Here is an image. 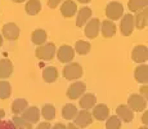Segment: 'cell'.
Segmentation results:
<instances>
[{
    "label": "cell",
    "instance_id": "3957f363",
    "mask_svg": "<svg viewBox=\"0 0 148 129\" xmlns=\"http://www.w3.org/2000/svg\"><path fill=\"white\" fill-rule=\"evenodd\" d=\"M106 16L110 21H117L124 16V7L119 1H111L106 7Z\"/></svg>",
    "mask_w": 148,
    "mask_h": 129
},
{
    "label": "cell",
    "instance_id": "603a6c76",
    "mask_svg": "<svg viewBox=\"0 0 148 129\" xmlns=\"http://www.w3.org/2000/svg\"><path fill=\"white\" fill-rule=\"evenodd\" d=\"M25 10L28 16H36L41 10V3L40 0H28L25 5Z\"/></svg>",
    "mask_w": 148,
    "mask_h": 129
},
{
    "label": "cell",
    "instance_id": "8fae6325",
    "mask_svg": "<svg viewBox=\"0 0 148 129\" xmlns=\"http://www.w3.org/2000/svg\"><path fill=\"white\" fill-rule=\"evenodd\" d=\"M132 58L136 63H146L148 59V49L146 45H136L132 52Z\"/></svg>",
    "mask_w": 148,
    "mask_h": 129
},
{
    "label": "cell",
    "instance_id": "d6a6232c",
    "mask_svg": "<svg viewBox=\"0 0 148 129\" xmlns=\"http://www.w3.org/2000/svg\"><path fill=\"white\" fill-rule=\"evenodd\" d=\"M0 129H16L12 121L8 120H0Z\"/></svg>",
    "mask_w": 148,
    "mask_h": 129
},
{
    "label": "cell",
    "instance_id": "f35d334b",
    "mask_svg": "<svg viewBox=\"0 0 148 129\" xmlns=\"http://www.w3.org/2000/svg\"><path fill=\"white\" fill-rule=\"evenodd\" d=\"M66 128H67V129H81V128L76 127V125L73 124V123H70V124H68V125H66Z\"/></svg>",
    "mask_w": 148,
    "mask_h": 129
},
{
    "label": "cell",
    "instance_id": "e575fe53",
    "mask_svg": "<svg viewBox=\"0 0 148 129\" xmlns=\"http://www.w3.org/2000/svg\"><path fill=\"white\" fill-rule=\"evenodd\" d=\"M36 129H52V127H50L49 121H42L36 127Z\"/></svg>",
    "mask_w": 148,
    "mask_h": 129
},
{
    "label": "cell",
    "instance_id": "4dcf8cb0",
    "mask_svg": "<svg viewBox=\"0 0 148 129\" xmlns=\"http://www.w3.org/2000/svg\"><path fill=\"white\" fill-rule=\"evenodd\" d=\"M12 94V85L5 80L0 81V99H7Z\"/></svg>",
    "mask_w": 148,
    "mask_h": 129
},
{
    "label": "cell",
    "instance_id": "30bf717a",
    "mask_svg": "<svg viewBox=\"0 0 148 129\" xmlns=\"http://www.w3.org/2000/svg\"><path fill=\"white\" fill-rule=\"evenodd\" d=\"M134 27L135 26H134V16L133 14H125V16H122L121 23H120V30H121L122 35L124 36L132 35Z\"/></svg>",
    "mask_w": 148,
    "mask_h": 129
},
{
    "label": "cell",
    "instance_id": "d4e9b609",
    "mask_svg": "<svg viewBox=\"0 0 148 129\" xmlns=\"http://www.w3.org/2000/svg\"><path fill=\"white\" fill-rule=\"evenodd\" d=\"M48 39V35L47 32H45L44 30H41V28H38V30H35L32 34H31V40H32V43L35 45H42L45 44V41H47Z\"/></svg>",
    "mask_w": 148,
    "mask_h": 129
},
{
    "label": "cell",
    "instance_id": "1f68e13d",
    "mask_svg": "<svg viewBox=\"0 0 148 129\" xmlns=\"http://www.w3.org/2000/svg\"><path fill=\"white\" fill-rule=\"evenodd\" d=\"M121 128V120L116 115L108 116L106 119V129H120Z\"/></svg>",
    "mask_w": 148,
    "mask_h": 129
},
{
    "label": "cell",
    "instance_id": "83f0119b",
    "mask_svg": "<svg viewBox=\"0 0 148 129\" xmlns=\"http://www.w3.org/2000/svg\"><path fill=\"white\" fill-rule=\"evenodd\" d=\"M41 116L45 119V121H52L56 117V107L53 105H50V103L44 105L41 108Z\"/></svg>",
    "mask_w": 148,
    "mask_h": 129
},
{
    "label": "cell",
    "instance_id": "ffe728a7",
    "mask_svg": "<svg viewBox=\"0 0 148 129\" xmlns=\"http://www.w3.org/2000/svg\"><path fill=\"white\" fill-rule=\"evenodd\" d=\"M13 72V63L7 58L0 59V79H7Z\"/></svg>",
    "mask_w": 148,
    "mask_h": 129
},
{
    "label": "cell",
    "instance_id": "4fadbf2b",
    "mask_svg": "<svg viewBox=\"0 0 148 129\" xmlns=\"http://www.w3.org/2000/svg\"><path fill=\"white\" fill-rule=\"evenodd\" d=\"M93 119L98 120V121H103L110 116V108L104 103H99L93 107Z\"/></svg>",
    "mask_w": 148,
    "mask_h": 129
},
{
    "label": "cell",
    "instance_id": "cb8c5ba5",
    "mask_svg": "<svg viewBox=\"0 0 148 129\" xmlns=\"http://www.w3.org/2000/svg\"><path fill=\"white\" fill-rule=\"evenodd\" d=\"M27 107H28V102L25 98H17L12 103V111L14 115H21Z\"/></svg>",
    "mask_w": 148,
    "mask_h": 129
},
{
    "label": "cell",
    "instance_id": "ac0fdd59",
    "mask_svg": "<svg viewBox=\"0 0 148 129\" xmlns=\"http://www.w3.org/2000/svg\"><path fill=\"white\" fill-rule=\"evenodd\" d=\"M92 9L90 8H88V7H84V8H81L80 10H79V13H77V18H76V26L77 27H81V26H85L86 25V22L89 21L90 18H92Z\"/></svg>",
    "mask_w": 148,
    "mask_h": 129
},
{
    "label": "cell",
    "instance_id": "7c38bea8",
    "mask_svg": "<svg viewBox=\"0 0 148 129\" xmlns=\"http://www.w3.org/2000/svg\"><path fill=\"white\" fill-rule=\"evenodd\" d=\"M21 116L23 117L25 120H27L31 124H36L40 120V110H39L36 106H30L27 107L23 112L21 114Z\"/></svg>",
    "mask_w": 148,
    "mask_h": 129
},
{
    "label": "cell",
    "instance_id": "8d00e7d4",
    "mask_svg": "<svg viewBox=\"0 0 148 129\" xmlns=\"http://www.w3.org/2000/svg\"><path fill=\"white\" fill-rule=\"evenodd\" d=\"M52 129H67V128H66V125L62 124V123H57L56 125L52 127Z\"/></svg>",
    "mask_w": 148,
    "mask_h": 129
},
{
    "label": "cell",
    "instance_id": "60d3db41",
    "mask_svg": "<svg viewBox=\"0 0 148 129\" xmlns=\"http://www.w3.org/2000/svg\"><path fill=\"white\" fill-rule=\"evenodd\" d=\"M79 3H81V4H88V3L90 1V0H77Z\"/></svg>",
    "mask_w": 148,
    "mask_h": 129
},
{
    "label": "cell",
    "instance_id": "ba28073f",
    "mask_svg": "<svg viewBox=\"0 0 148 129\" xmlns=\"http://www.w3.org/2000/svg\"><path fill=\"white\" fill-rule=\"evenodd\" d=\"M101 31V21L98 18H90L85 25V36L89 39H95Z\"/></svg>",
    "mask_w": 148,
    "mask_h": 129
},
{
    "label": "cell",
    "instance_id": "ab89813d",
    "mask_svg": "<svg viewBox=\"0 0 148 129\" xmlns=\"http://www.w3.org/2000/svg\"><path fill=\"white\" fill-rule=\"evenodd\" d=\"M5 116V111L4 110H0V120H3Z\"/></svg>",
    "mask_w": 148,
    "mask_h": 129
},
{
    "label": "cell",
    "instance_id": "9a60e30c",
    "mask_svg": "<svg viewBox=\"0 0 148 129\" xmlns=\"http://www.w3.org/2000/svg\"><path fill=\"white\" fill-rule=\"evenodd\" d=\"M80 107L82 110H88L89 111L90 108H93L97 105V97L93 93H84L80 97Z\"/></svg>",
    "mask_w": 148,
    "mask_h": 129
},
{
    "label": "cell",
    "instance_id": "d6986e66",
    "mask_svg": "<svg viewBox=\"0 0 148 129\" xmlns=\"http://www.w3.org/2000/svg\"><path fill=\"white\" fill-rule=\"evenodd\" d=\"M147 22H148V10L143 9L140 12H138L134 16V26L138 30H143L147 27Z\"/></svg>",
    "mask_w": 148,
    "mask_h": 129
},
{
    "label": "cell",
    "instance_id": "44dd1931",
    "mask_svg": "<svg viewBox=\"0 0 148 129\" xmlns=\"http://www.w3.org/2000/svg\"><path fill=\"white\" fill-rule=\"evenodd\" d=\"M101 31L104 38H112L116 34V25L113 23L112 21H110V19H106V21L102 22Z\"/></svg>",
    "mask_w": 148,
    "mask_h": 129
},
{
    "label": "cell",
    "instance_id": "4316f807",
    "mask_svg": "<svg viewBox=\"0 0 148 129\" xmlns=\"http://www.w3.org/2000/svg\"><path fill=\"white\" fill-rule=\"evenodd\" d=\"M79 110L75 105H71V103H67V105L63 106V110H62V116L66 120H73L75 116L77 115Z\"/></svg>",
    "mask_w": 148,
    "mask_h": 129
},
{
    "label": "cell",
    "instance_id": "b9f144b4",
    "mask_svg": "<svg viewBox=\"0 0 148 129\" xmlns=\"http://www.w3.org/2000/svg\"><path fill=\"white\" fill-rule=\"evenodd\" d=\"M1 45H3V35L0 34V47H1Z\"/></svg>",
    "mask_w": 148,
    "mask_h": 129
},
{
    "label": "cell",
    "instance_id": "9c48e42d",
    "mask_svg": "<svg viewBox=\"0 0 148 129\" xmlns=\"http://www.w3.org/2000/svg\"><path fill=\"white\" fill-rule=\"evenodd\" d=\"M75 57V50L70 45H62L58 50H57V58L62 63H70Z\"/></svg>",
    "mask_w": 148,
    "mask_h": 129
},
{
    "label": "cell",
    "instance_id": "8992f818",
    "mask_svg": "<svg viewBox=\"0 0 148 129\" xmlns=\"http://www.w3.org/2000/svg\"><path fill=\"white\" fill-rule=\"evenodd\" d=\"M19 34H21V30H19L18 26L16 23H13V22H9V23L3 26V31H1L3 38L10 40V41H14V40L18 39Z\"/></svg>",
    "mask_w": 148,
    "mask_h": 129
},
{
    "label": "cell",
    "instance_id": "74e56055",
    "mask_svg": "<svg viewBox=\"0 0 148 129\" xmlns=\"http://www.w3.org/2000/svg\"><path fill=\"white\" fill-rule=\"evenodd\" d=\"M142 123H143V124L147 127V123H148V112H147V111L143 114V116H142Z\"/></svg>",
    "mask_w": 148,
    "mask_h": 129
},
{
    "label": "cell",
    "instance_id": "7402d4cb",
    "mask_svg": "<svg viewBox=\"0 0 148 129\" xmlns=\"http://www.w3.org/2000/svg\"><path fill=\"white\" fill-rule=\"evenodd\" d=\"M42 79L45 83H54L58 79V70L54 66H48L42 71Z\"/></svg>",
    "mask_w": 148,
    "mask_h": 129
},
{
    "label": "cell",
    "instance_id": "7bdbcfd3",
    "mask_svg": "<svg viewBox=\"0 0 148 129\" xmlns=\"http://www.w3.org/2000/svg\"><path fill=\"white\" fill-rule=\"evenodd\" d=\"M13 1H14V3H23L25 0H13Z\"/></svg>",
    "mask_w": 148,
    "mask_h": 129
},
{
    "label": "cell",
    "instance_id": "d590c367",
    "mask_svg": "<svg viewBox=\"0 0 148 129\" xmlns=\"http://www.w3.org/2000/svg\"><path fill=\"white\" fill-rule=\"evenodd\" d=\"M147 85H142L140 87V96L144 97V98L147 99V96H148V90H147Z\"/></svg>",
    "mask_w": 148,
    "mask_h": 129
},
{
    "label": "cell",
    "instance_id": "f1b7e54d",
    "mask_svg": "<svg viewBox=\"0 0 148 129\" xmlns=\"http://www.w3.org/2000/svg\"><path fill=\"white\" fill-rule=\"evenodd\" d=\"M12 123L16 129H32V124L25 120L21 115H14L12 117Z\"/></svg>",
    "mask_w": 148,
    "mask_h": 129
},
{
    "label": "cell",
    "instance_id": "6da1fadb",
    "mask_svg": "<svg viewBox=\"0 0 148 129\" xmlns=\"http://www.w3.org/2000/svg\"><path fill=\"white\" fill-rule=\"evenodd\" d=\"M57 53V48L53 43H45L42 45H39L35 50V56L40 61H50L54 58Z\"/></svg>",
    "mask_w": 148,
    "mask_h": 129
},
{
    "label": "cell",
    "instance_id": "836d02e7",
    "mask_svg": "<svg viewBox=\"0 0 148 129\" xmlns=\"http://www.w3.org/2000/svg\"><path fill=\"white\" fill-rule=\"evenodd\" d=\"M62 1H63V0H48V7H49L50 9H54V8L58 7Z\"/></svg>",
    "mask_w": 148,
    "mask_h": 129
},
{
    "label": "cell",
    "instance_id": "277c9868",
    "mask_svg": "<svg viewBox=\"0 0 148 129\" xmlns=\"http://www.w3.org/2000/svg\"><path fill=\"white\" fill-rule=\"evenodd\" d=\"M127 107L134 112V111H143L147 108V99L142 97L140 94H132L127 98Z\"/></svg>",
    "mask_w": 148,
    "mask_h": 129
},
{
    "label": "cell",
    "instance_id": "7a4b0ae2",
    "mask_svg": "<svg viewBox=\"0 0 148 129\" xmlns=\"http://www.w3.org/2000/svg\"><path fill=\"white\" fill-rule=\"evenodd\" d=\"M84 74V70H82L81 65L77 63V62H71V63H67L63 68V76L66 77L67 80H79Z\"/></svg>",
    "mask_w": 148,
    "mask_h": 129
},
{
    "label": "cell",
    "instance_id": "484cf974",
    "mask_svg": "<svg viewBox=\"0 0 148 129\" xmlns=\"http://www.w3.org/2000/svg\"><path fill=\"white\" fill-rule=\"evenodd\" d=\"M147 5H148V0H129V7L130 12L133 13H138L143 9H147Z\"/></svg>",
    "mask_w": 148,
    "mask_h": 129
},
{
    "label": "cell",
    "instance_id": "5bb4252c",
    "mask_svg": "<svg viewBox=\"0 0 148 129\" xmlns=\"http://www.w3.org/2000/svg\"><path fill=\"white\" fill-rule=\"evenodd\" d=\"M116 116L124 123H130L134 119V112L127 107V105H120L116 108Z\"/></svg>",
    "mask_w": 148,
    "mask_h": 129
},
{
    "label": "cell",
    "instance_id": "e0dca14e",
    "mask_svg": "<svg viewBox=\"0 0 148 129\" xmlns=\"http://www.w3.org/2000/svg\"><path fill=\"white\" fill-rule=\"evenodd\" d=\"M134 77L138 83H140L142 85H146L148 81V66L146 63L139 65L134 71Z\"/></svg>",
    "mask_w": 148,
    "mask_h": 129
},
{
    "label": "cell",
    "instance_id": "5b68a950",
    "mask_svg": "<svg viewBox=\"0 0 148 129\" xmlns=\"http://www.w3.org/2000/svg\"><path fill=\"white\" fill-rule=\"evenodd\" d=\"M93 116L88 110H81L77 112V115L73 119V124L79 128H86L93 123Z\"/></svg>",
    "mask_w": 148,
    "mask_h": 129
},
{
    "label": "cell",
    "instance_id": "ee69618b",
    "mask_svg": "<svg viewBox=\"0 0 148 129\" xmlns=\"http://www.w3.org/2000/svg\"><path fill=\"white\" fill-rule=\"evenodd\" d=\"M139 129H148V128L146 127V125H144V127H142V128H139Z\"/></svg>",
    "mask_w": 148,
    "mask_h": 129
},
{
    "label": "cell",
    "instance_id": "2e32d148",
    "mask_svg": "<svg viewBox=\"0 0 148 129\" xmlns=\"http://www.w3.org/2000/svg\"><path fill=\"white\" fill-rule=\"evenodd\" d=\"M76 12H77V5H76L75 1H72V0L63 1V4L61 7V13L64 18H70V17L75 16Z\"/></svg>",
    "mask_w": 148,
    "mask_h": 129
},
{
    "label": "cell",
    "instance_id": "52a82bcc",
    "mask_svg": "<svg viewBox=\"0 0 148 129\" xmlns=\"http://www.w3.org/2000/svg\"><path fill=\"white\" fill-rule=\"evenodd\" d=\"M86 90V85L82 81H75L67 89V97L70 99H79Z\"/></svg>",
    "mask_w": 148,
    "mask_h": 129
},
{
    "label": "cell",
    "instance_id": "f546056e",
    "mask_svg": "<svg viewBox=\"0 0 148 129\" xmlns=\"http://www.w3.org/2000/svg\"><path fill=\"white\" fill-rule=\"evenodd\" d=\"M90 48H92V45H90L89 41H85V40H79V41H76L73 50H75L76 53H79L80 56H85V54H88L90 52Z\"/></svg>",
    "mask_w": 148,
    "mask_h": 129
}]
</instances>
